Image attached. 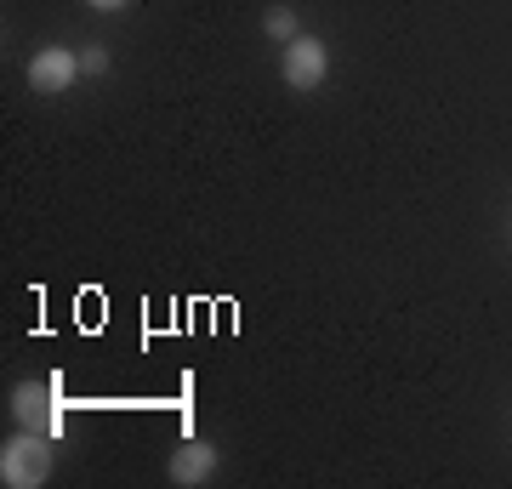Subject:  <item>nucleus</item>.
<instances>
[{"label": "nucleus", "instance_id": "20e7f679", "mask_svg": "<svg viewBox=\"0 0 512 489\" xmlns=\"http://www.w3.org/2000/svg\"><path fill=\"white\" fill-rule=\"evenodd\" d=\"M74 74H80V57L69 52V46H40L35 57H29V86L40 91V97H57V91L74 86Z\"/></svg>", "mask_w": 512, "mask_h": 489}, {"label": "nucleus", "instance_id": "f257e3e1", "mask_svg": "<svg viewBox=\"0 0 512 489\" xmlns=\"http://www.w3.org/2000/svg\"><path fill=\"white\" fill-rule=\"evenodd\" d=\"M57 455H52V433H35V427H23L18 438H6V450H0V484L6 489H40L52 478Z\"/></svg>", "mask_w": 512, "mask_h": 489}, {"label": "nucleus", "instance_id": "f03ea898", "mask_svg": "<svg viewBox=\"0 0 512 489\" xmlns=\"http://www.w3.org/2000/svg\"><path fill=\"white\" fill-rule=\"evenodd\" d=\"M12 416H18V427L63 438V404H57L52 381H18V387H12Z\"/></svg>", "mask_w": 512, "mask_h": 489}, {"label": "nucleus", "instance_id": "39448f33", "mask_svg": "<svg viewBox=\"0 0 512 489\" xmlns=\"http://www.w3.org/2000/svg\"><path fill=\"white\" fill-rule=\"evenodd\" d=\"M171 484H183V489H194V484H205L211 472H217V444L211 438H183L177 450H171Z\"/></svg>", "mask_w": 512, "mask_h": 489}, {"label": "nucleus", "instance_id": "7ed1b4c3", "mask_svg": "<svg viewBox=\"0 0 512 489\" xmlns=\"http://www.w3.org/2000/svg\"><path fill=\"white\" fill-rule=\"evenodd\" d=\"M279 74H285V86H291V91H313V86H319V80L330 74V52H325V40H313V35L285 40Z\"/></svg>", "mask_w": 512, "mask_h": 489}, {"label": "nucleus", "instance_id": "0eeeda50", "mask_svg": "<svg viewBox=\"0 0 512 489\" xmlns=\"http://www.w3.org/2000/svg\"><path fill=\"white\" fill-rule=\"evenodd\" d=\"M80 69H86V74H103V69H109V52H103V46L80 52Z\"/></svg>", "mask_w": 512, "mask_h": 489}, {"label": "nucleus", "instance_id": "423d86ee", "mask_svg": "<svg viewBox=\"0 0 512 489\" xmlns=\"http://www.w3.org/2000/svg\"><path fill=\"white\" fill-rule=\"evenodd\" d=\"M262 29H268L274 40H296V35H302V29H296V12H291V6H268V12H262Z\"/></svg>", "mask_w": 512, "mask_h": 489}, {"label": "nucleus", "instance_id": "6e6552de", "mask_svg": "<svg viewBox=\"0 0 512 489\" xmlns=\"http://www.w3.org/2000/svg\"><path fill=\"white\" fill-rule=\"evenodd\" d=\"M86 6H97V12H120V6H131V0H86Z\"/></svg>", "mask_w": 512, "mask_h": 489}]
</instances>
